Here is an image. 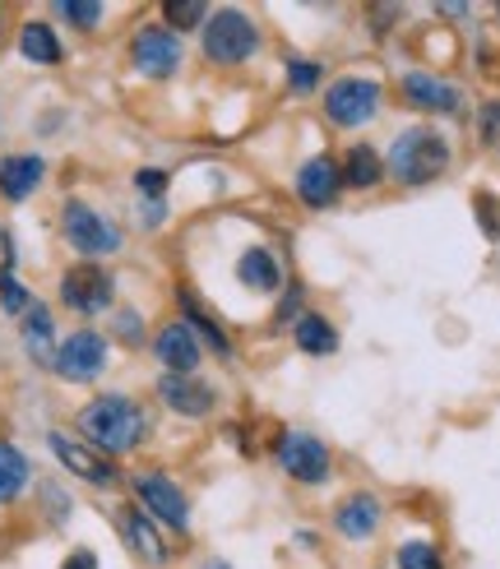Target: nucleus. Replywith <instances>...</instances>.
Listing matches in <instances>:
<instances>
[{
    "label": "nucleus",
    "instance_id": "nucleus-33",
    "mask_svg": "<svg viewBox=\"0 0 500 569\" xmlns=\"http://www.w3.org/2000/svg\"><path fill=\"white\" fill-rule=\"evenodd\" d=\"M288 79H292L297 93H311L316 83H320V66H316V61H292V66H288Z\"/></svg>",
    "mask_w": 500,
    "mask_h": 569
},
{
    "label": "nucleus",
    "instance_id": "nucleus-11",
    "mask_svg": "<svg viewBox=\"0 0 500 569\" xmlns=\"http://www.w3.org/2000/svg\"><path fill=\"white\" fill-rule=\"evenodd\" d=\"M278 463H283V472L292 481H301V487H320L329 477V449L306 431H288L278 440Z\"/></svg>",
    "mask_w": 500,
    "mask_h": 569
},
{
    "label": "nucleus",
    "instance_id": "nucleus-31",
    "mask_svg": "<svg viewBox=\"0 0 500 569\" xmlns=\"http://www.w3.org/2000/svg\"><path fill=\"white\" fill-rule=\"evenodd\" d=\"M478 134H482V144H487V149L500 153V98L482 102V111H478Z\"/></svg>",
    "mask_w": 500,
    "mask_h": 569
},
{
    "label": "nucleus",
    "instance_id": "nucleus-9",
    "mask_svg": "<svg viewBox=\"0 0 500 569\" xmlns=\"http://www.w3.org/2000/svg\"><path fill=\"white\" fill-rule=\"evenodd\" d=\"M47 445H51L56 459H61V468H66V472H74L79 481H89V487H98V491H107V487H117V481H121L117 459H107V453H98L93 445H83L79 436L51 431V436H47Z\"/></svg>",
    "mask_w": 500,
    "mask_h": 569
},
{
    "label": "nucleus",
    "instance_id": "nucleus-2",
    "mask_svg": "<svg viewBox=\"0 0 500 569\" xmlns=\"http://www.w3.org/2000/svg\"><path fill=\"white\" fill-rule=\"evenodd\" d=\"M444 167H450V144H444V134L431 126H417V130H403L394 139V149L384 158V177H394L403 186H427L444 172Z\"/></svg>",
    "mask_w": 500,
    "mask_h": 569
},
{
    "label": "nucleus",
    "instance_id": "nucleus-34",
    "mask_svg": "<svg viewBox=\"0 0 500 569\" xmlns=\"http://www.w3.org/2000/svg\"><path fill=\"white\" fill-rule=\"evenodd\" d=\"M478 222L487 227L491 241H500V204H496L491 194H478Z\"/></svg>",
    "mask_w": 500,
    "mask_h": 569
},
{
    "label": "nucleus",
    "instance_id": "nucleus-24",
    "mask_svg": "<svg viewBox=\"0 0 500 569\" xmlns=\"http://www.w3.org/2000/svg\"><path fill=\"white\" fill-rule=\"evenodd\" d=\"M292 338H297V348L306 357H329L333 348H339V329H333L324 316H301L292 325Z\"/></svg>",
    "mask_w": 500,
    "mask_h": 569
},
{
    "label": "nucleus",
    "instance_id": "nucleus-38",
    "mask_svg": "<svg viewBox=\"0 0 500 569\" xmlns=\"http://www.w3.org/2000/svg\"><path fill=\"white\" fill-rule=\"evenodd\" d=\"M0 38H6V19H0Z\"/></svg>",
    "mask_w": 500,
    "mask_h": 569
},
{
    "label": "nucleus",
    "instance_id": "nucleus-32",
    "mask_svg": "<svg viewBox=\"0 0 500 569\" xmlns=\"http://www.w3.org/2000/svg\"><path fill=\"white\" fill-rule=\"evenodd\" d=\"M167 186H172V177H167L162 167H139V172H134V190L149 194V199H162Z\"/></svg>",
    "mask_w": 500,
    "mask_h": 569
},
{
    "label": "nucleus",
    "instance_id": "nucleus-28",
    "mask_svg": "<svg viewBox=\"0 0 500 569\" xmlns=\"http://www.w3.org/2000/svg\"><path fill=\"white\" fill-rule=\"evenodd\" d=\"M56 14H61L66 23H74L79 33H93L107 10L98 6V0H61V6H56Z\"/></svg>",
    "mask_w": 500,
    "mask_h": 569
},
{
    "label": "nucleus",
    "instance_id": "nucleus-25",
    "mask_svg": "<svg viewBox=\"0 0 500 569\" xmlns=\"http://www.w3.org/2000/svg\"><path fill=\"white\" fill-rule=\"evenodd\" d=\"M181 310H186V325H194V329H200V333L209 338V348H213L218 357H228V352H232V343H228V333H222V329H218V325H213V320L204 316V310H200V306H194V297H190V292H181Z\"/></svg>",
    "mask_w": 500,
    "mask_h": 569
},
{
    "label": "nucleus",
    "instance_id": "nucleus-3",
    "mask_svg": "<svg viewBox=\"0 0 500 569\" xmlns=\"http://www.w3.org/2000/svg\"><path fill=\"white\" fill-rule=\"evenodd\" d=\"M61 237H66V246L79 254V260H93V264L102 260V254L121 250V227L111 222L107 213H98L93 204H83V199H66Z\"/></svg>",
    "mask_w": 500,
    "mask_h": 569
},
{
    "label": "nucleus",
    "instance_id": "nucleus-12",
    "mask_svg": "<svg viewBox=\"0 0 500 569\" xmlns=\"http://www.w3.org/2000/svg\"><path fill=\"white\" fill-rule=\"evenodd\" d=\"M153 357L162 366V376H194L200 371V338H194V329L186 320H172L162 325L158 338H153Z\"/></svg>",
    "mask_w": 500,
    "mask_h": 569
},
{
    "label": "nucleus",
    "instance_id": "nucleus-15",
    "mask_svg": "<svg viewBox=\"0 0 500 569\" xmlns=\"http://www.w3.org/2000/svg\"><path fill=\"white\" fill-rule=\"evenodd\" d=\"M158 398L177 417H209L218 393L209 385H200L194 376H158Z\"/></svg>",
    "mask_w": 500,
    "mask_h": 569
},
{
    "label": "nucleus",
    "instance_id": "nucleus-21",
    "mask_svg": "<svg viewBox=\"0 0 500 569\" xmlns=\"http://www.w3.org/2000/svg\"><path fill=\"white\" fill-rule=\"evenodd\" d=\"M278 278H283V269H278V260L264 250V246H246L241 260H237V282H246L250 292H273Z\"/></svg>",
    "mask_w": 500,
    "mask_h": 569
},
{
    "label": "nucleus",
    "instance_id": "nucleus-10",
    "mask_svg": "<svg viewBox=\"0 0 500 569\" xmlns=\"http://www.w3.org/2000/svg\"><path fill=\"white\" fill-rule=\"evenodd\" d=\"M130 66L144 79H172L181 70V38L162 23H144L130 42Z\"/></svg>",
    "mask_w": 500,
    "mask_h": 569
},
{
    "label": "nucleus",
    "instance_id": "nucleus-23",
    "mask_svg": "<svg viewBox=\"0 0 500 569\" xmlns=\"http://www.w3.org/2000/svg\"><path fill=\"white\" fill-rule=\"evenodd\" d=\"M343 186H352V190H371V186H380V177H384V162H380V153L371 149V144H357V149H348V158H343Z\"/></svg>",
    "mask_w": 500,
    "mask_h": 569
},
{
    "label": "nucleus",
    "instance_id": "nucleus-5",
    "mask_svg": "<svg viewBox=\"0 0 500 569\" xmlns=\"http://www.w3.org/2000/svg\"><path fill=\"white\" fill-rule=\"evenodd\" d=\"M380 98H384V93H380L376 79L343 74V79H333L329 89H324V117H329L333 126H343V130H357V126L376 121Z\"/></svg>",
    "mask_w": 500,
    "mask_h": 569
},
{
    "label": "nucleus",
    "instance_id": "nucleus-27",
    "mask_svg": "<svg viewBox=\"0 0 500 569\" xmlns=\"http://www.w3.org/2000/svg\"><path fill=\"white\" fill-rule=\"evenodd\" d=\"M28 306H33V292L23 288L19 273H0V310H6L10 320H23Z\"/></svg>",
    "mask_w": 500,
    "mask_h": 569
},
{
    "label": "nucleus",
    "instance_id": "nucleus-26",
    "mask_svg": "<svg viewBox=\"0 0 500 569\" xmlns=\"http://www.w3.org/2000/svg\"><path fill=\"white\" fill-rule=\"evenodd\" d=\"M209 10L200 6V0H167L162 6V28H172V33H181V28H204Z\"/></svg>",
    "mask_w": 500,
    "mask_h": 569
},
{
    "label": "nucleus",
    "instance_id": "nucleus-36",
    "mask_svg": "<svg viewBox=\"0 0 500 569\" xmlns=\"http://www.w3.org/2000/svg\"><path fill=\"white\" fill-rule=\"evenodd\" d=\"M61 569H102V565H98V551L79 547V551H70V556L61 560Z\"/></svg>",
    "mask_w": 500,
    "mask_h": 569
},
{
    "label": "nucleus",
    "instance_id": "nucleus-14",
    "mask_svg": "<svg viewBox=\"0 0 500 569\" xmlns=\"http://www.w3.org/2000/svg\"><path fill=\"white\" fill-rule=\"evenodd\" d=\"M339 186H343V172L333 158H311L297 172V199L306 209H329L339 199Z\"/></svg>",
    "mask_w": 500,
    "mask_h": 569
},
{
    "label": "nucleus",
    "instance_id": "nucleus-7",
    "mask_svg": "<svg viewBox=\"0 0 500 569\" xmlns=\"http://www.w3.org/2000/svg\"><path fill=\"white\" fill-rule=\"evenodd\" d=\"M134 496H139V509H144L153 523H167L177 532L190 528V500L167 472H158V468L134 472Z\"/></svg>",
    "mask_w": 500,
    "mask_h": 569
},
{
    "label": "nucleus",
    "instance_id": "nucleus-30",
    "mask_svg": "<svg viewBox=\"0 0 500 569\" xmlns=\"http://www.w3.org/2000/svg\"><path fill=\"white\" fill-rule=\"evenodd\" d=\"M399 569H444V560L431 542H403L399 547Z\"/></svg>",
    "mask_w": 500,
    "mask_h": 569
},
{
    "label": "nucleus",
    "instance_id": "nucleus-29",
    "mask_svg": "<svg viewBox=\"0 0 500 569\" xmlns=\"http://www.w3.org/2000/svg\"><path fill=\"white\" fill-rule=\"evenodd\" d=\"M111 333H117V343L139 348V343H144V316H139V310H130V306H121L117 320H111Z\"/></svg>",
    "mask_w": 500,
    "mask_h": 569
},
{
    "label": "nucleus",
    "instance_id": "nucleus-6",
    "mask_svg": "<svg viewBox=\"0 0 500 569\" xmlns=\"http://www.w3.org/2000/svg\"><path fill=\"white\" fill-rule=\"evenodd\" d=\"M111 301H117V278H111L102 264L79 260L74 269L61 273V306L74 310V316L93 320V316H102Z\"/></svg>",
    "mask_w": 500,
    "mask_h": 569
},
{
    "label": "nucleus",
    "instance_id": "nucleus-22",
    "mask_svg": "<svg viewBox=\"0 0 500 569\" xmlns=\"http://www.w3.org/2000/svg\"><path fill=\"white\" fill-rule=\"evenodd\" d=\"M28 481H33V463H28V453L19 445H10V440H0V505H14Z\"/></svg>",
    "mask_w": 500,
    "mask_h": 569
},
{
    "label": "nucleus",
    "instance_id": "nucleus-37",
    "mask_svg": "<svg viewBox=\"0 0 500 569\" xmlns=\"http://www.w3.org/2000/svg\"><path fill=\"white\" fill-rule=\"evenodd\" d=\"M204 569H232V565H228V560H209Z\"/></svg>",
    "mask_w": 500,
    "mask_h": 569
},
{
    "label": "nucleus",
    "instance_id": "nucleus-8",
    "mask_svg": "<svg viewBox=\"0 0 500 569\" xmlns=\"http://www.w3.org/2000/svg\"><path fill=\"white\" fill-rule=\"evenodd\" d=\"M51 371L66 385H93L107 371V338L98 329H74L61 348H56Z\"/></svg>",
    "mask_w": 500,
    "mask_h": 569
},
{
    "label": "nucleus",
    "instance_id": "nucleus-1",
    "mask_svg": "<svg viewBox=\"0 0 500 569\" xmlns=\"http://www.w3.org/2000/svg\"><path fill=\"white\" fill-rule=\"evenodd\" d=\"M74 426H79V440L107 453V459H121V453L139 449L149 436V417L130 393H98L93 403L79 408Z\"/></svg>",
    "mask_w": 500,
    "mask_h": 569
},
{
    "label": "nucleus",
    "instance_id": "nucleus-16",
    "mask_svg": "<svg viewBox=\"0 0 500 569\" xmlns=\"http://www.w3.org/2000/svg\"><path fill=\"white\" fill-rule=\"evenodd\" d=\"M19 333H23V352L33 357V366H51L56 361V348H61V343H56V316H51L47 301L28 306Z\"/></svg>",
    "mask_w": 500,
    "mask_h": 569
},
{
    "label": "nucleus",
    "instance_id": "nucleus-13",
    "mask_svg": "<svg viewBox=\"0 0 500 569\" xmlns=\"http://www.w3.org/2000/svg\"><path fill=\"white\" fill-rule=\"evenodd\" d=\"M42 181H47V158L42 153H6L0 158V199H10V204L33 199Z\"/></svg>",
    "mask_w": 500,
    "mask_h": 569
},
{
    "label": "nucleus",
    "instance_id": "nucleus-18",
    "mask_svg": "<svg viewBox=\"0 0 500 569\" xmlns=\"http://www.w3.org/2000/svg\"><path fill=\"white\" fill-rule=\"evenodd\" d=\"M380 519H384V509H380V500L367 496V491L348 496V500L339 505V515H333V523H339V532L348 537V542H367V537H376Z\"/></svg>",
    "mask_w": 500,
    "mask_h": 569
},
{
    "label": "nucleus",
    "instance_id": "nucleus-20",
    "mask_svg": "<svg viewBox=\"0 0 500 569\" xmlns=\"http://www.w3.org/2000/svg\"><path fill=\"white\" fill-rule=\"evenodd\" d=\"M19 56L23 61H33V66H61L66 47H61V38H56V28L47 19H28L19 28Z\"/></svg>",
    "mask_w": 500,
    "mask_h": 569
},
{
    "label": "nucleus",
    "instance_id": "nucleus-35",
    "mask_svg": "<svg viewBox=\"0 0 500 569\" xmlns=\"http://www.w3.org/2000/svg\"><path fill=\"white\" fill-rule=\"evenodd\" d=\"M14 260H19L14 237H10V227H0V273H14Z\"/></svg>",
    "mask_w": 500,
    "mask_h": 569
},
{
    "label": "nucleus",
    "instance_id": "nucleus-17",
    "mask_svg": "<svg viewBox=\"0 0 500 569\" xmlns=\"http://www.w3.org/2000/svg\"><path fill=\"white\" fill-rule=\"evenodd\" d=\"M403 98L417 107V111H459V89L454 83H444L436 74H422V70H412L403 74Z\"/></svg>",
    "mask_w": 500,
    "mask_h": 569
},
{
    "label": "nucleus",
    "instance_id": "nucleus-4",
    "mask_svg": "<svg viewBox=\"0 0 500 569\" xmlns=\"http://www.w3.org/2000/svg\"><path fill=\"white\" fill-rule=\"evenodd\" d=\"M260 33H256V19L241 14V10H218L204 19V56L213 66H241L246 56H256Z\"/></svg>",
    "mask_w": 500,
    "mask_h": 569
},
{
    "label": "nucleus",
    "instance_id": "nucleus-19",
    "mask_svg": "<svg viewBox=\"0 0 500 569\" xmlns=\"http://www.w3.org/2000/svg\"><path fill=\"white\" fill-rule=\"evenodd\" d=\"M121 528H126V537H130V547H134L139 560H149V565H167V560H172V551H167L158 523L144 515V509L130 505L126 515H121Z\"/></svg>",
    "mask_w": 500,
    "mask_h": 569
}]
</instances>
